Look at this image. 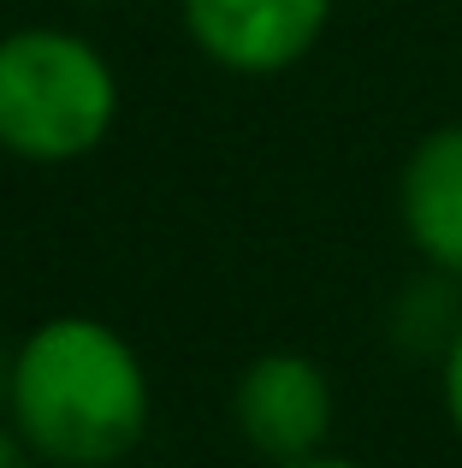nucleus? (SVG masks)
<instances>
[{
    "label": "nucleus",
    "mask_w": 462,
    "mask_h": 468,
    "mask_svg": "<svg viewBox=\"0 0 462 468\" xmlns=\"http://www.w3.org/2000/svg\"><path fill=\"white\" fill-rule=\"evenodd\" d=\"M457 320H462V279L421 267V273L392 297V309H385V338H392L404 356L439 362L445 344H451V332H457Z\"/></svg>",
    "instance_id": "obj_6"
},
{
    "label": "nucleus",
    "mask_w": 462,
    "mask_h": 468,
    "mask_svg": "<svg viewBox=\"0 0 462 468\" xmlns=\"http://www.w3.org/2000/svg\"><path fill=\"white\" fill-rule=\"evenodd\" d=\"M0 468H42V457L18 439V427H12L6 415H0Z\"/></svg>",
    "instance_id": "obj_8"
},
{
    "label": "nucleus",
    "mask_w": 462,
    "mask_h": 468,
    "mask_svg": "<svg viewBox=\"0 0 462 468\" xmlns=\"http://www.w3.org/2000/svg\"><path fill=\"white\" fill-rule=\"evenodd\" d=\"M278 468H368L356 457H338V451H320V457H302V463H278Z\"/></svg>",
    "instance_id": "obj_9"
},
{
    "label": "nucleus",
    "mask_w": 462,
    "mask_h": 468,
    "mask_svg": "<svg viewBox=\"0 0 462 468\" xmlns=\"http://www.w3.org/2000/svg\"><path fill=\"white\" fill-rule=\"evenodd\" d=\"M433 367H439V410H445V421H451V433L462 439V320H457L451 344H445V356Z\"/></svg>",
    "instance_id": "obj_7"
},
{
    "label": "nucleus",
    "mask_w": 462,
    "mask_h": 468,
    "mask_svg": "<svg viewBox=\"0 0 462 468\" xmlns=\"http://www.w3.org/2000/svg\"><path fill=\"white\" fill-rule=\"evenodd\" d=\"M338 421V391L314 356L302 350H261L231 386V427L261 463H302L320 457Z\"/></svg>",
    "instance_id": "obj_3"
},
{
    "label": "nucleus",
    "mask_w": 462,
    "mask_h": 468,
    "mask_svg": "<svg viewBox=\"0 0 462 468\" xmlns=\"http://www.w3.org/2000/svg\"><path fill=\"white\" fill-rule=\"evenodd\" d=\"M83 6H89V0H83Z\"/></svg>",
    "instance_id": "obj_11"
},
{
    "label": "nucleus",
    "mask_w": 462,
    "mask_h": 468,
    "mask_svg": "<svg viewBox=\"0 0 462 468\" xmlns=\"http://www.w3.org/2000/svg\"><path fill=\"white\" fill-rule=\"evenodd\" d=\"M6 398H12V344H0V415H6Z\"/></svg>",
    "instance_id": "obj_10"
},
{
    "label": "nucleus",
    "mask_w": 462,
    "mask_h": 468,
    "mask_svg": "<svg viewBox=\"0 0 462 468\" xmlns=\"http://www.w3.org/2000/svg\"><path fill=\"white\" fill-rule=\"evenodd\" d=\"M6 421L42 468H119L154 421L149 367L101 314H47L12 344Z\"/></svg>",
    "instance_id": "obj_1"
},
{
    "label": "nucleus",
    "mask_w": 462,
    "mask_h": 468,
    "mask_svg": "<svg viewBox=\"0 0 462 468\" xmlns=\"http://www.w3.org/2000/svg\"><path fill=\"white\" fill-rule=\"evenodd\" d=\"M119 125V71L83 30L18 24L0 36V154L71 166Z\"/></svg>",
    "instance_id": "obj_2"
},
{
    "label": "nucleus",
    "mask_w": 462,
    "mask_h": 468,
    "mask_svg": "<svg viewBox=\"0 0 462 468\" xmlns=\"http://www.w3.org/2000/svg\"><path fill=\"white\" fill-rule=\"evenodd\" d=\"M397 226L421 267L462 279V119H445L397 172Z\"/></svg>",
    "instance_id": "obj_5"
},
{
    "label": "nucleus",
    "mask_w": 462,
    "mask_h": 468,
    "mask_svg": "<svg viewBox=\"0 0 462 468\" xmlns=\"http://www.w3.org/2000/svg\"><path fill=\"white\" fill-rule=\"evenodd\" d=\"M338 0H178L184 36L231 78H278L320 48Z\"/></svg>",
    "instance_id": "obj_4"
}]
</instances>
